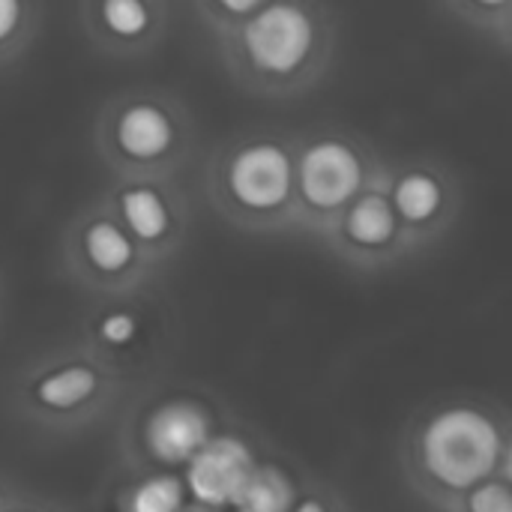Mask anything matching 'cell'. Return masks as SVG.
<instances>
[{
  "label": "cell",
  "mask_w": 512,
  "mask_h": 512,
  "mask_svg": "<svg viewBox=\"0 0 512 512\" xmlns=\"http://www.w3.org/2000/svg\"><path fill=\"white\" fill-rule=\"evenodd\" d=\"M399 231V216L393 210L390 195L384 192H360V198L345 213V234L351 243L363 249L387 246Z\"/></svg>",
  "instance_id": "12"
},
{
  "label": "cell",
  "mask_w": 512,
  "mask_h": 512,
  "mask_svg": "<svg viewBox=\"0 0 512 512\" xmlns=\"http://www.w3.org/2000/svg\"><path fill=\"white\" fill-rule=\"evenodd\" d=\"M120 396V372L99 351L39 363L18 384V411L48 429H78Z\"/></svg>",
  "instance_id": "2"
},
{
  "label": "cell",
  "mask_w": 512,
  "mask_h": 512,
  "mask_svg": "<svg viewBox=\"0 0 512 512\" xmlns=\"http://www.w3.org/2000/svg\"><path fill=\"white\" fill-rule=\"evenodd\" d=\"M0 512H54L51 507H45V504H21V501H9L6 507Z\"/></svg>",
  "instance_id": "19"
},
{
  "label": "cell",
  "mask_w": 512,
  "mask_h": 512,
  "mask_svg": "<svg viewBox=\"0 0 512 512\" xmlns=\"http://www.w3.org/2000/svg\"><path fill=\"white\" fill-rule=\"evenodd\" d=\"M69 273L90 291L123 297L138 288L156 264L114 216L108 201L84 216L66 240Z\"/></svg>",
  "instance_id": "4"
},
{
  "label": "cell",
  "mask_w": 512,
  "mask_h": 512,
  "mask_svg": "<svg viewBox=\"0 0 512 512\" xmlns=\"http://www.w3.org/2000/svg\"><path fill=\"white\" fill-rule=\"evenodd\" d=\"M366 165L360 153L342 138H321L297 159V192L312 210L351 207L360 198Z\"/></svg>",
  "instance_id": "8"
},
{
  "label": "cell",
  "mask_w": 512,
  "mask_h": 512,
  "mask_svg": "<svg viewBox=\"0 0 512 512\" xmlns=\"http://www.w3.org/2000/svg\"><path fill=\"white\" fill-rule=\"evenodd\" d=\"M186 483L174 474H150L132 486L123 501L126 512H183L186 510Z\"/></svg>",
  "instance_id": "15"
},
{
  "label": "cell",
  "mask_w": 512,
  "mask_h": 512,
  "mask_svg": "<svg viewBox=\"0 0 512 512\" xmlns=\"http://www.w3.org/2000/svg\"><path fill=\"white\" fill-rule=\"evenodd\" d=\"M6 504H9V498H6V495H3V492H0V510H3V507H6Z\"/></svg>",
  "instance_id": "22"
},
{
  "label": "cell",
  "mask_w": 512,
  "mask_h": 512,
  "mask_svg": "<svg viewBox=\"0 0 512 512\" xmlns=\"http://www.w3.org/2000/svg\"><path fill=\"white\" fill-rule=\"evenodd\" d=\"M294 512H330V507L318 498H303V501H297Z\"/></svg>",
  "instance_id": "20"
},
{
  "label": "cell",
  "mask_w": 512,
  "mask_h": 512,
  "mask_svg": "<svg viewBox=\"0 0 512 512\" xmlns=\"http://www.w3.org/2000/svg\"><path fill=\"white\" fill-rule=\"evenodd\" d=\"M504 447L501 429L486 411L474 405H450L435 411L420 429L417 459L435 486L468 495L492 480L504 462Z\"/></svg>",
  "instance_id": "3"
},
{
  "label": "cell",
  "mask_w": 512,
  "mask_h": 512,
  "mask_svg": "<svg viewBox=\"0 0 512 512\" xmlns=\"http://www.w3.org/2000/svg\"><path fill=\"white\" fill-rule=\"evenodd\" d=\"M297 189V162L288 147L255 138L234 147L219 168V195L240 216L264 219L279 213Z\"/></svg>",
  "instance_id": "6"
},
{
  "label": "cell",
  "mask_w": 512,
  "mask_h": 512,
  "mask_svg": "<svg viewBox=\"0 0 512 512\" xmlns=\"http://www.w3.org/2000/svg\"><path fill=\"white\" fill-rule=\"evenodd\" d=\"M207 512H210V510H207Z\"/></svg>",
  "instance_id": "23"
},
{
  "label": "cell",
  "mask_w": 512,
  "mask_h": 512,
  "mask_svg": "<svg viewBox=\"0 0 512 512\" xmlns=\"http://www.w3.org/2000/svg\"><path fill=\"white\" fill-rule=\"evenodd\" d=\"M96 147L120 183L162 180L183 153V117L156 93H120L96 120Z\"/></svg>",
  "instance_id": "1"
},
{
  "label": "cell",
  "mask_w": 512,
  "mask_h": 512,
  "mask_svg": "<svg viewBox=\"0 0 512 512\" xmlns=\"http://www.w3.org/2000/svg\"><path fill=\"white\" fill-rule=\"evenodd\" d=\"M318 42L315 18L300 3H261L255 15L234 24V51L246 72L258 78L297 75Z\"/></svg>",
  "instance_id": "5"
},
{
  "label": "cell",
  "mask_w": 512,
  "mask_h": 512,
  "mask_svg": "<svg viewBox=\"0 0 512 512\" xmlns=\"http://www.w3.org/2000/svg\"><path fill=\"white\" fill-rule=\"evenodd\" d=\"M216 435L207 405L189 396L156 402L138 426V450L162 468H186Z\"/></svg>",
  "instance_id": "7"
},
{
  "label": "cell",
  "mask_w": 512,
  "mask_h": 512,
  "mask_svg": "<svg viewBox=\"0 0 512 512\" xmlns=\"http://www.w3.org/2000/svg\"><path fill=\"white\" fill-rule=\"evenodd\" d=\"M501 465H504V480L512 486V438L510 444L504 447V462H501Z\"/></svg>",
  "instance_id": "21"
},
{
  "label": "cell",
  "mask_w": 512,
  "mask_h": 512,
  "mask_svg": "<svg viewBox=\"0 0 512 512\" xmlns=\"http://www.w3.org/2000/svg\"><path fill=\"white\" fill-rule=\"evenodd\" d=\"M90 339L93 351H99L102 357L129 351L141 339V318L132 309H108L90 324Z\"/></svg>",
  "instance_id": "17"
},
{
  "label": "cell",
  "mask_w": 512,
  "mask_h": 512,
  "mask_svg": "<svg viewBox=\"0 0 512 512\" xmlns=\"http://www.w3.org/2000/svg\"><path fill=\"white\" fill-rule=\"evenodd\" d=\"M39 27V6L27 0H0V66L27 51Z\"/></svg>",
  "instance_id": "16"
},
{
  "label": "cell",
  "mask_w": 512,
  "mask_h": 512,
  "mask_svg": "<svg viewBox=\"0 0 512 512\" xmlns=\"http://www.w3.org/2000/svg\"><path fill=\"white\" fill-rule=\"evenodd\" d=\"M297 486L276 465H258L252 480L246 483L237 512H294Z\"/></svg>",
  "instance_id": "14"
},
{
  "label": "cell",
  "mask_w": 512,
  "mask_h": 512,
  "mask_svg": "<svg viewBox=\"0 0 512 512\" xmlns=\"http://www.w3.org/2000/svg\"><path fill=\"white\" fill-rule=\"evenodd\" d=\"M258 462L240 435H213V441L186 465L183 483L195 504L210 512L237 507Z\"/></svg>",
  "instance_id": "9"
},
{
  "label": "cell",
  "mask_w": 512,
  "mask_h": 512,
  "mask_svg": "<svg viewBox=\"0 0 512 512\" xmlns=\"http://www.w3.org/2000/svg\"><path fill=\"white\" fill-rule=\"evenodd\" d=\"M81 21L99 51L132 57L159 39L165 6L147 0H87L81 3Z\"/></svg>",
  "instance_id": "10"
},
{
  "label": "cell",
  "mask_w": 512,
  "mask_h": 512,
  "mask_svg": "<svg viewBox=\"0 0 512 512\" xmlns=\"http://www.w3.org/2000/svg\"><path fill=\"white\" fill-rule=\"evenodd\" d=\"M465 512H512V486L507 480H486L465 495Z\"/></svg>",
  "instance_id": "18"
},
{
  "label": "cell",
  "mask_w": 512,
  "mask_h": 512,
  "mask_svg": "<svg viewBox=\"0 0 512 512\" xmlns=\"http://www.w3.org/2000/svg\"><path fill=\"white\" fill-rule=\"evenodd\" d=\"M108 207L114 216L123 222V228L135 237V243L159 261L171 243H177V228H180V213L162 189L159 180H129L120 183L108 195Z\"/></svg>",
  "instance_id": "11"
},
{
  "label": "cell",
  "mask_w": 512,
  "mask_h": 512,
  "mask_svg": "<svg viewBox=\"0 0 512 512\" xmlns=\"http://www.w3.org/2000/svg\"><path fill=\"white\" fill-rule=\"evenodd\" d=\"M393 210L402 222H411V225H426L432 222L441 207H444V183L426 171V168H414V171H405L396 183H393Z\"/></svg>",
  "instance_id": "13"
}]
</instances>
